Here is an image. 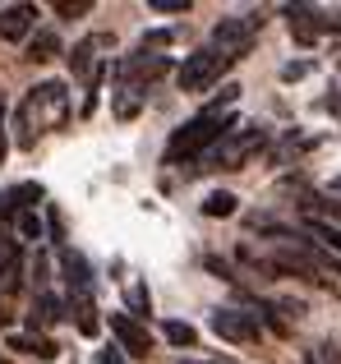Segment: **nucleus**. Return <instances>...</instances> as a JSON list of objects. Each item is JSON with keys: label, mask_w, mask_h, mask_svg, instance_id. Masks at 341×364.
Segmentation results:
<instances>
[{"label": "nucleus", "mask_w": 341, "mask_h": 364, "mask_svg": "<svg viewBox=\"0 0 341 364\" xmlns=\"http://www.w3.org/2000/svg\"><path fill=\"white\" fill-rule=\"evenodd\" d=\"M235 208H240V198L226 194V189H217V194L203 198V217H235Z\"/></svg>", "instance_id": "18"}, {"label": "nucleus", "mask_w": 341, "mask_h": 364, "mask_svg": "<svg viewBox=\"0 0 341 364\" xmlns=\"http://www.w3.org/2000/svg\"><path fill=\"white\" fill-rule=\"evenodd\" d=\"M65 116H70V88L55 83V79L37 83V88L23 97V107H18V148H33L37 134L60 129Z\"/></svg>", "instance_id": "2"}, {"label": "nucleus", "mask_w": 341, "mask_h": 364, "mask_svg": "<svg viewBox=\"0 0 341 364\" xmlns=\"http://www.w3.org/2000/svg\"><path fill=\"white\" fill-rule=\"evenodd\" d=\"M97 364H125V360H120L116 350H102V355H97Z\"/></svg>", "instance_id": "28"}, {"label": "nucleus", "mask_w": 341, "mask_h": 364, "mask_svg": "<svg viewBox=\"0 0 341 364\" xmlns=\"http://www.w3.org/2000/svg\"><path fill=\"white\" fill-rule=\"evenodd\" d=\"M9 346L18 350V355H37V360H60V346H55L46 332H18V337H9Z\"/></svg>", "instance_id": "11"}, {"label": "nucleus", "mask_w": 341, "mask_h": 364, "mask_svg": "<svg viewBox=\"0 0 341 364\" xmlns=\"http://www.w3.org/2000/svg\"><path fill=\"white\" fill-rule=\"evenodd\" d=\"M305 364H341V350L332 346V341H323V346H314L305 355Z\"/></svg>", "instance_id": "22"}, {"label": "nucleus", "mask_w": 341, "mask_h": 364, "mask_svg": "<svg viewBox=\"0 0 341 364\" xmlns=\"http://www.w3.org/2000/svg\"><path fill=\"white\" fill-rule=\"evenodd\" d=\"M162 337L170 341V346H180V350L198 346V328H194V323H185V318H166L162 323Z\"/></svg>", "instance_id": "13"}, {"label": "nucleus", "mask_w": 341, "mask_h": 364, "mask_svg": "<svg viewBox=\"0 0 341 364\" xmlns=\"http://www.w3.org/2000/svg\"><path fill=\"white\" fill-rule=\"evenodd\" d=\"M226 70H231V60H226V55L194 51V55H185V65L175 70V79H180V88H185V92H207Z\"/></svg>", "instance_id": "5"}, {"label": "nucleus", "mask_w": 341, "mask_h": 364, "mask_svg": "<svg viewBox=\"0 0 341 364\" xmlns=\"http://www.w3.org/2000/svg\"><path fill=\"white\" fill-rule=\"evenodd\" d=\"M0 364H9V360H0Z\"/></svg>", "instance_id": "31"}, {"label": "nucleus", "mask_w": 341, "mask_h": 364, "mask_svg": "<svg viewBox=\"0 0 341 364\" xmlns=\"http://www.w3.org/2000/svg\"><path fill=\"white\" fill-rule=\"evenodd\" d=\"M60 263H65V277H70V300H92V272H88V258L74 254V249H60Z\"/></svg>", "instance_id": "10"}, {"label": "nucleus", "mask_w": 341, "mask_h": 364, "mask_svg": "<svg viewBox=\"0 0 341 364\" xmlns=\"http://www.w3.org/2000/svg\"><path fill=\"white\" fill-rule=\"evenodd\" d=\"M309 70H314V65H309V60H291L286 70H281V79H286V83H296V79H305Z\"/></svg>", "instance_id": "25"}, {"label": "nucleus", "mask_w": 341, "mask_h": 364, "mask_svg": "<svg viewBox=\"0 0 341 364\" xmlns=\"http://www.w3.org/2000/svg\"><path fill=\"white\" fill-rule=\"evenodd\" d=\"M55 55H60V37H55L51 28L28 37V60H55Z\"/></svg>", "instance_id": "14"}, {"label": "nucleus", "mask_w": 341, "mask_h": 364, "mask_svg": "<svg viewBox=\"0 0 341 364\" xmlns=\"http://www.w3.org/2000/svg\"><path fill=\"white\" fill-rule=\"evenodd\" d=\"M102 42H107V37H83V42L70 51V70L74 74H92V51H97Z\"/></svg>", "instance_id": "16"}, {"label": "nucleus", "mask_w": 341, "mask_h": 364, "mask_svg": "<svg viewBox=\"0 0 341 364\" xmlns=\"http://www.w3.org/2000/svg\"><path fill=\"white\" fill-rule=\"evenodd\" d=\"M207 328L222 341H231V346H254L259 341V318L249 309H212L207 314Z\"/></svg>", "instance_id": "6"}, {"label": "nucleus", "mask_w": 341, "mask_h": 364, "mask_svg": "<svg viewBox=\"0 0 341 364\" xmlns=\"http://www.w3.org/2000/svg\"><path fill=\"white\" fill-rule=\"evenodd\" d=\"M286 23H291V37H296L300 46H314L318 37L328 33V28H323V14H318L314 5H291L286 9Z\"/></svg>", "instance_id": "8"}, {"label": "nucleus", "mask_w": 341, "mask_h": 364, "mask_svg": "<svg viewBox=\"0 0 341 364\" xmlns=\"http://www.w3.org/2000/svg\"><path fill=\"white\" fill-rule=\"evenodd\" d=\"M259 23H263V14H231V18H222V23L212 28V46H207V51L226 55V60H240V55L254 46V37H259Z\"/></svg>", "instance_id": "4"}, {"label": "nucleus", "mask_w": 341, "mask_h": 364, "mask_svg": "<svg viewBox=\"0 0 341 364\" xmlns=\"http://www.w3.org/2000/svg\"><path fill=\"white\" fill-rule=\"evenodd\" d=\"M231 129H240V116H235V111H203V116H194L189 124H180V129L170 134L166 161H170V166H185V161L212 152Z\"/></svg>", "instance_id": "1"}, {"label": "nucleus", "mask_w": 341, "mask_h": 364, "mask_svg": "<svg viewBox=\"0 0 341 364\" xmlns=\"http://www.w3.org/2000/svg\"><path fill=\"white\" fill-rule=\"evenodd\" d=\"M148 309H153V300H148V286H129V318H148Z\"/></svg>", "instance_id": "20"}, {"label": "nucleus", "mask_w": 341, "mask_h": 364, "mask_svg": "<svg viewBox=\"0 0 341 364\" xmlns=\"http://www.w3.org/2000/svg\"><path fill=\"white\" fill-rule=\"evenodd\" d=\"M148 88H134V83H120V88H111V111H116L120 120H134L139 107H144Z\"/></svg>", "instance_id": "12"}, {"label": "nucleus", "mask_w": 341, "mask_h": 364, "mask_svg": "<svg viewBox=\"0 0 341 364\" xmlns=\"http://www.w3.org/2000/svg\"><path fill=\"white\" fill-rule=\"evenodd\" d=\"M332 189H337V194H341V176H337V180H332Z\"/></svg>", "instance_id": "29"}, {"label": "nucleus", "mask_w": 341, "mask_h": 364, "mask_svg": "<svg viewBox=\"0 0 341 364\" xmlns=\"http://www.w3.org/2000/svg\"><path fill=\"white\" fill-rule=\"evenodd\" d=\"M263 143H268V129H263V124H240V129H231L212 152H203V157H207L203 166H226V171H235V166H244L254 152H263Z\"/></svg>", "instance_id": "3"}, {"label": "nucleus", "mask_w": 341, "mask_h": 364, "mask_svg": "<svg viewBox=\"0 0 341 364\" xmlns=\"http://www.w3.org/2000/svg\"><path fill=\"white\" fill-rule=\"evenodd\" d=\"M111 337L125 346V355H134V360H144L148 350H153V337H148V328L144 323H134L129 314H111Z\"/></svg>", "instance_id": "7"}, {"label": "nucleus", "mask_w": 341, "mask_h": 364, "mask_svg": "<svg viewBox=\"0 0 341 364\" xmlns=\"http://www.w3.org/2000/svg\"><path fill=\"white\" fill-rule=\"evenodd\" d=\"M37 28V5H5L0 9V37L5 42H28Z\"/></svg>", "instance_id": "9"}, {"label": "nucleus", "mask_w": 341, "mask_h": 364, "mask_svg": "<svg viewBox=\"0 0 341 364\" xmlns=\"http://www.w3.org/2000/svg\"><path fill=\"white\" fill-rule=\"evenodd\" d=\"M277 309H281V314H291V318H300V314H305V304H300V300H281Z\"/></svg>", "instance_id": "27"}, {"label": "nucleus", "mask_w": 341, "mask_h": 364, "mask_svg": "<svg viewBox=\"0 0 341 364\" xmlns=\"http://www.w3.org/2000/svg\"><path fill=\"white\" fill-rule=\"evenodd\" d=\"M180 364H198V360H180Z\"/></svg>", "instance_id": "30"}, {"label": "nucleus", "mask_w": 341, "mask_h": 364, "mask_svg": "<svg viewBox=\"0 0 341 364\" xmlns=\"http://www.w3.org/2000/svg\"><path fill=\"white\" fill-rule=\"evenodd\" d=\"M305 231L314 235V240L323 245L328 254H337V258H341V231H337V226H328L323 217H309V222H305Z\"/></svg>", "instance_id": "15"}, {"label": "nucleus", "mask_w": 341, "mask_h": 364, "mask_svg": "<svg viewBox=\"0 0 341 364\" xmlns=\"http://www.w3.org/2000/svg\"><path fill=\"white\" fill-rule=\"evenodd\" d=\"M14 226H18V235H23V240H42V217H37L33 208H23V213L14 217Z\"/></svg>", "instance_id": "19"}, {"label": "nucleus", "mask_w": 341, "mask_h": 364, "mask_svg": "<svg viewBox=\"0 0 341 364\" xmlns=\"http://www.w3.org/2000/svg\"><path fill=\"white\" fill-rule=\"evenodd\" d=\"M148 9H157V14H189V0H148Z\"/></svg>", "instance_id": "24"}, {"label": "nucleus", "mask_w": 341, "mask_h": 364, "mask_svg": "<svg viewBox=\"0 0 341 364\" xmlns=\"http://www.w3.org/2000/svg\"><path fill=\"white\" fill-rule=\"evenodd\" d=\"M60 318H65L60 300H55L51 291H37V300H33V323H60Z\"/></svg>", "instance_id": "17"}, {"label": "nucleus", "mask_w": 341, "mask_h": 364, "mask_svg": "<svg viewBox=\"0 0 341 364\" xmlns=\"http://www.w3.org/2000/svg\"><path fill=\"white\" fill-rule=\"evenodd\" d=\"M92 9V0H60V5H55V14L60 18H83Z\"/></svg>", "instance_id": "23"}, {"label": "nucleus", "mask_w": 341, "mask_h": 364, "mask_svg": "<svg viewBox=\"0 0 341 364\" xmlns=\"http://www.w3.org/2000/svg\"><path fill=\"white\" fill-rule=\"evenodd\" d=\"M166 42H175V33H170V28H157V33H144L139 51H144V55H157V46H166Z\"/></svg>", "instance_id": "21"}, {"label": "nucleus", "mask_w": 341, "mask_h": 364, "mask_svg": "<svg viewBox=\"0 0 341 364\" xmlns=\"http://www.w3.org/2000/svg\"><path fill=\"white\" fill-rule=\"evenodd\" d=\"M323 213H328V226L341 231V198H323Z\"/></svg>", "instance_id": "26"}]
</instances>
